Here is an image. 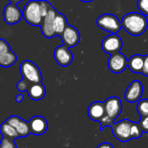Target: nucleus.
Returning a JSON list of instances; mask_svg holds the SVG:
<instances>
[{
	"label": "nucleus",
	"mask_w": 148,
	"mask_h": 148,
	"mask_svg": "<svg viewBox=\"0 0 148 148\" xmlns=\"http://www.w3.org/2000/svg\"><path fill=\"white\" fill-rule=\"evenodd\" d=\"M122 28L130 35L138 37L142 35L148 27V20L145 15L138 12H131L121 19Z\"/></svg>",
	"instance_id": "nucleus-1"
},
{
	"label": "nucleus",
	"mask_w": 148,
	"mask_h": 148,
	"mask_svg": "<svg viewBox=\"0 0 148 148\" xmlns=\"http://www.w3.org/2000/svg\"><path fill=\"white\" fill-rule=\"evenodd\" d=\"M23 18L26 23L33 26H40L43 22V16L40 9L39 0H30L23 10Z\"/></svg>",
	"instance_id": "nucleus-2"
},
{
	"label": "nucleus",
	"mask_w": 148,
	"mask_h": 148,
	"mask_svg": "<svg viewBox=\"0 0 148 148\" xmlns=\"http://www.w3.org/2000/svg\"><path fill=\"white\" fill-rule=\"evenodd\" d=\"M20 73L31 83L42 82V73L38 66L31 60H24L20 64Z\"/></svg>",
	"instance_id": "nucleus-3"
},
{
	"label": "nucleus",
	"mask_w": 148,
	"mask_h": 148,
	"mask_svg": "<svg viewBox=\"0 0 148 148\" xmlns=\"http://www.w3.org/2000/svg\"><path fill=\"white\" fill-rule=\"evenodd\" d=\"M96 23L100 29L110 33H118L122 28L121 21L115 15L110 13H105L99 16Z\"/></svg>",
	"instance_id": "nucleus-4"
},
{
	"label": "nucleus",
	"mask_w": 148,
	"mask_h": 148,
	"mask_svg": "<svg viewBox=\"0 0 148 148\" xmlns=\"http://www.w3.org/2000/svg\"><path fill=\"white\" fill-rule=\"evenodd\" d=\"M132 121L129 119H123L117 123H113L111 126L113 136L121 142H126L132 139L131 127Z\"/></svg>",
	"instance_id": "nucleus-5"
},
{
	"label": "nucleus",
	"mask_w": 148,
	"mask_h": 148,
	"mask_svg": "<svg viewBox=\"0 0 148 148\" xmlns=\"http://www.w3.org/2000/svg\"><path fill=\"white\" fill-rule=\"evenodd\" d=\"M123 46V41L117 33H111L110 35L105 37L101 42V48L106 53L113 54L120 51Z\"/></svg>",
	"instance_id": "nucleus-6"
},
{
	"label": "nucleus",
	"mask_w": 148,
	"mask_h": 148,
	"mask_svg": "<svg viewBox=\"0 0 148 148\" xmlns=\"http://www.w3.org/2000/svg\"><path fill=\"white\" fill-rule=\"evenodd\" d=\"M23 18V12L17 6L16 4L10 3L5 5L3 11V18L7 25H13L20 22Z\"/></svg>",
	"instance_id": "nucleus-7"
},
{
	"label": "nucleus",
	"mask_w": 148,
	"mask_h": 148,
	"mask_svg": "<svg viewBox=\"0 0 148 148\" xmlns=\"http://www.w3.org/2000/svg\"><path fill=\"white\" fill-rule=\"evenodd\" d=\"M128 64V60L126 57L120 51L111 54L108 59V68L113 73H121L125 71Z\"/></svg>",
	"instance_id": "nucleus-8"
},
{
	"label": "nucleus",
	"mask_w": 148,
	"mask_h": 148,
	"mask_svg": "<svg viewBox=\"0 0 148 148\" xmlns=\"http://www.w3.org/2000/svg\"><path fill=\"white\" fill-rule=\"evenodd\" d=\"M54 59L60 66L66 67L70 65L73 61V54L70 51L69 47L64 44L58 46L54 50Z\"/></svg>",
	"instance_id": "nucleus-9"
},
{
	"label": "nucleus",
	"mask_w": 148,
	"mask_h": 148,
	"mask_svg": "<svg viewBox=\"0 0 148 148\" xmlns=\"http://www.w3.org/2000/svg\"><path fill=\"white\" fill-rule=\"evenodd\" d=\"M57 11L54 7H52L50 12L47 13V15L43 18V22L40 25L41 27V32L43 36L46 38H52L56 37L54 28H53V23L54 18L57 14Z\"/></svg>",
	"instance_id": "nucleus-10"
},
{
	"label": "nucleus",
	"mask_w": 148,
	"mask_h": 148,
	"mask_svg": "<svg viewBox=\"0 0 148 148\" xmlns=\"http://www.w3.org/2000/svg\"><path fill=\"white\" fill-rule=\"evenodd\" d=\"M60 38L64 45L70 47L76 46L80 41V34L78 29L74 26L68 25L64 32L60 35Z\"/></svg>",
	"instance_id": "nucleus-11"
},
{
	"label": "nucleus",
	"mask_w": 148,
	"mask_h": 148,
	"mask_svg": "<svg viewBox=\"0 0 148 148\" xmlns=\"http://www.w3.org/2000/svg\"><path fill=\"white\" fill-rule=\"evenodd\" d=\"M143 95V85L138 80H133L125 92V99L129 103H135L140 100Z\"/></svg>",
	"instance_id": "nucleus-12"
},
{
	"label": "nucleus",
	"mask_w": 148,
	"mask_h": 148,
	"mask_svg": "<svg viewBox=\"0 0 148 148\" xmlns=\"http://www.w3.org/2000/svg\"><path fill=\"white\" fill-rule=\"evenodd\" d=\"M106 114L111 118L112 120H115L122 112V102L118 97H110L106 101H104Z\"/></svg>",
	"instance_id": "nucleus-13"
},
{
	"label": "nucleus",
	"mask_w": 148,
	"mask_h": 148,
	"mask_svg": "<svg viewBox=\"0 0 148 148\" xmlns=\"http://www.w3.org/2000/svg\"><path fill=\"white\" fill-rule=\"evenodd\" d=\"M6 121L17 130L20 138H25L29 136L30 134H32L30 126H29V122L25 121L19 116L12 115L6 119Z\"/></svg>",
	"instance_id": "nucleus-14"
},
{
	"label": "nucleus",
	"mask_w": 148,
	"mask_h": 148,
	"mask_svg": "<svg viewBox=\"0 0 148 148\" xmlns=\"http://www.w3.org/2000/svg\"><path fill=\"white\" fill-rule=\"evenodd\" d=\"M29 126L31 130V133L33 135H43L46 132L48 129V122L47 120L39 115L32 117L29 121Z\"/></svg>",
	"instance_id": "nucleus-15"
},
{
	"label": "nucleus",
	"mask_w": 148,
	"mask_h": 148,
	"mask_svg": "<svg viewBox=\"0 0 148 148\" xmlns=\"http://www.w3.org/2000/svg\"><path fill=\"white\" fill-rule=\"evenodd\" d=\"M87 114L92 120L100 121V119L106 115L105 104L101 101H95L92 103L87 110Z\"/></svg>",
	"instance_id": "nucleus-16"
},
{
	"label": "nucleus",
	"mask_w": 148,
	"mask_h": 148,
	"mask_svg": "<svg viewBox=\"0 0 148 148\" xmlns=\"http://www.w3.org/2000/svg\"><path fill=\"white\" fill-rule=\"evenodd\" d=\"M27 93L31 99L38 101L45 98V93H46V89H45V86L42 84V82L32 83L30 86L29 89L27 90Z\"/></svg>",
	"instance_id": "nucleus-17"
},
{
	"label": "nucleus",
	"mask_w": 148,
	"mask_h": 148,
	"mask_svg": "<svg viewBox=\"0 0 148 148\" xmlns=\"http://www.w3.org/2000/svg\"><path fill=\"white\" fill-rule=\"evenodd\" d=\"M127 66L131 70V71L134 73H141L144 66V56L140 54H136L132 56L128 59Z\"/></svg>",
	"instance_id": "nucleus-18"
},
{
	"label": "nucleus",
	"mask_w": 148,
	"mask_h": 148,
	"mask_svg": "<svg viewBox=\"0 0 148 148\" xmlns=\"http://www.w3.org/2000/svg\"><path fill=\"white\" fill-rule=\"evenodd\" d=\"M67 25H68V23H67V19L65 16L58 12L54 18V23H53V28H54L56 36L60 37V35L64 32Z\"/></svg>",
	"instance_id": "nucleus-19"
},
{
	"label": "nucleus",
	"mask_w": 148,
	"mask_h": 148,
	"mask_svg": "<svg viewBox=\"0 0 148 148\" xmlns=\"http://www.w3.org/2000/svg\"><path fill=\"white\" fill-rule=\"evenodd\" d=\"M0 133H1L2 137H7L12 139H17L20 138L17 130L6 120L0 125Z\"/></svg>",
	"instance_id": "nucleus-20"
},
{
	"label": "nucleus",
	"mask_w": 148,
	"mask_h": 148,
	"mask_svg": "<svg viewBox=\"0 0 148 148\" xmlns=\"http://www.w3.org/2000/svg\"><path fill=\"white\" fill-rule=\"evenodd\" d=\"M17 61V55L12 50L0 55V66L10 67L12 66Z\"/></svg>",
	"instance_id": "nucleus-21"
},
{
	"label": "nucleus",
	"mask_w": 148,
	"mask_h": 148,
	"mask_svg": "<svg viewBox=\"0 0 148 148\" xmlns=\"http://www.w3.org/2000/svg\"><path fill=\"white\" fill-rule=\"evenodd\" d=\"M137 112L140 117L148 116V99H144L138 101Z\"/></svg>",
	"instance_id": "nucleus-22"
},
{
	"label": "nucleus",
	"mask_w": 148,
	"mask_h": 148,
	"mask_svg": "<svg viewBox=\"0 0 148 148\" xmlns=\"http://www.w3.org/2000/svg\"><path fill=\"white\" fill-rule=\"evenodd\" d=\"M143 130L139 125V123H136V122H132V127H131V137L132 139V138H138L141 137L142 133H143Z\"/></svg>",
	"instance_id": "nucleus-23"
},
{
	"label": "nucleus",
	"mask_w": 148,
	"mask_h": 148,
	"mask_svg": "<svg viewBox=\"0 0 148 148\" xmlns=\"http://www.w3.org/2000/svg\"><path fill=\"white\" fill-rule=\"evenodd\" d=\"M0 148H18V146L15 143V139L2 137L0 140Z\"/></svg>",
	"instance_id": "nucleus-24"
},
{
	"label": "nucleus",
	"mask_w": 148,
	"mask_h": 148,
	"mask_svg": "<svg viewBox=\"0 0 148 148\" xmlns=\"http://www.w3.org/2000/svg\"><path fill=\"white\" fill-rule=\"evenodd\" d=\"M137 6L140 13L148 17V0H138Z\"/></svg>",
	"instance_id": "nucleus-25"
},
{
	"label": "nucleus",
	"mask_w": 148,
	"mask_h": 148,
	"mask_svg": "<svg viewBox=\"0 0 148 148\" xmlns=\"http://www.w3.org/2000/svg\"><path fill=\"white\" fill-rule=\"evenodd\" d=\"M39 4H40V9H41L42 16H43V18H45L53 6L51 5L50 2L46 1V0H39Z\"/></svg>",
	"instance_id": "nucleus-26"
},
{
	"label": "nucleus",
	"mask_w": 148,
	"mask_h": 148,
	"mask_svg": "<svg viewBox=\"0 0 148 148\" xmlns=\"http://www.w3.org/2000/svg\"><path fill=\"white\" fill-rule=\"evenodd\" d=\"M32 83H31V82H29L27 79H22L20 81H18V84H17V89L20 92H27V90L29 89V87H30V86L32 85Z\"/></svg>",
	"instance_id": "nucleus-27"
},
{
	"label": "nucleus",
	"mask_w": 148,
	"mask_h": 148,
	"mask_svg": "<svg viewBox=\"0 0 148 148\" xmlns=\"http://www.w3.org/2000/svg\"><path fill=\"white\" fill-rule=\"evenodd\" d=\"M99 123H100V125H101V126H100V131H103V129L105 128V127H106V126H112V125H113V123H114V120H112L111 118H109L106 114L100 119V121H99Z\"/></svg>",
	"instance_id": "nucleus-28"
},
{
	"label": "nucleus",
	"mask_w": 148,
	"mask_h": 148,
	"mask_svg": "<svg viewBox=\"0 0 148 148\" xmlns=\"http://www.w3.org/2000/svg\"><path fill=\"white\" fill-rule=\"evenodd\" d=\"M9 51H11V47L8 42L4 38H0V55L4 54Z\"/></svg>",
	"instance_id": "nucleus-29"
},
{
	"label": "nucleus",
	"mask_w": 148,
	"mask_h": 148,
	"mask_svg": "<svg viewBox=\"0 0 148 148\" xmlns=\"http://www.w3.org/2000/svg\"><path fill=\"white\" fill-rule=\"evenodd\" d=\"M139 125L143 130L144 132L148 133V116L145 117H141L140 120H139Z\"/></svg>",
	"instance_id": "nucleus-30"
},
{
	"label": "nucleus",
	"mask_w": 148,
	"mask_h": 148,
	"mask_svg": "<svg viewBox=\"0 0 148 148\" xmlns=\"http://www.w3.org/2000/svg\"><path fill=\"white\" fill-rule=\"evenodd\" d=\"M141 74L148 77V54L144 56V66H143Z\"/></svg>",
	"instance_id": "nucleus-31"
},
{
	"label": "nucleus",
	"mask_w": 148,
	"mask_h": 148,
	"mask_svg": "<svg viewBox=\"0 0 148 148\" xmlns=\"http://www.w3.org/2000/svg\"><path fill=\"white\" fill-rule=\"evenodd\" d=\"M97 148H114V147H113V145H112L111 143H109V142H103V143L99 144V145L97 146Z\"/></svg>",
	"instance_id": "nucleus-32"
},
{
	"label": "nucleus",
	"mask_w": 148,
	"mask_h": 148,
	"mask_svg": "<svg viewBox=\"0 0 148 148\" xmlns=\"http://www.w3.org/2000/svg\"><path fill=\"white\" fill-rule=\"evenodd\" d=\"M15 100H16L17 103H21V102L24 100V95H23L22 93L18 94V95L16 96V98H15Z\"/></svg>",
	"instance_id": "nucleus-33"
},
{
	"label": "nucleus",
	"mask_w": 148,
	"mask_h": 148,
	"mask_svg": "<svg viewBox=\"0 0 148 148\" xmlns=\"http://www.w3.org/2000/svg\"><path fill=\"white\" fill-rule=\"evenodd\" d=\"M10 3H12V4H18V3H21L23 0H9Z\"/></svg>",
	"instance_id": "nucleus-34"
},
{
	"label": "nucleus",
	"mask_w": 148,
	"mask_h": 148,
	"mask_svg": "<svg viewBox=\"0 0 148 148\" xmlns=\"http://www.w3.org/2000/svg\"><path fill=\"white\" fill-rule=\"evenodd\" d=\"M80 1L83 2V3H90V2L93 1V0H80Z\"/></svg>",
	"instance_id": "nucleus-35"
}]
</instances>
